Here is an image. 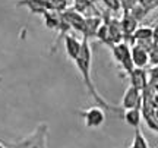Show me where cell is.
Segmentation results:
<instances>
[{"label":"cell","mask_w":158,"mask_h":148,"mask_svg":"<svg viewBox=\"0 0 158 148\" xmlns=\"http://www.w3.org/2000/svg\"><path fill=\"white\" fill-rule=\"evenodd\" d=\"M82 50H81V54L79 57L76 59V68H78L79 74L82 76V81H84V85L86 88V91L88 94L91 95V98L94 100V101L102 107L106 112H111V113H120L123 108L122 107H114L113 104H110L107 103L104 98L98 94L97 91V88L94 87L92 84V78H91V66H92V50H91V44H89V40H86V38H82Z\"/></svg>","instance_id":"6da1fadb"},{"label":"cell","mask_w":158,"mask_h":148,"mask_svg":"<svg viewBox=\"0 0 158 148\" xmlns=\"http://www.w3.org/2000/svg\"><path fill=\"white\" fill-rule=\"evenodd\" d=\"M50 129L45 122H41L35 126L32 132L21 138L13 144H6L9 148H48Z\"/></svg>","instance_id":"7a4b0ae2"},{"label":"cell","mask_w":158,"mask_h":148,"mask_svg":"<svg viewBox=\"0 0 158 148\" xmlns=\"http://www.w3.org/2000/svg\"><path fill=\"white\" fill-rule=\"evenodd\" d=\"M111 54H113L114 60L117 62V65L120 66V69L123 70V74L126 76H129L135 69V65L132 60V46L127 41H120L111 47Z\"/></svg>","instance_id":"3957f363"},{"label":"cell","mask_w":158,"mask_h":148,"mask_svg":"<svg viewBox=\"0 0 158 148\" xmlns=\"http://www.w3.org/2000/svg\"><path fill=\"white\" fill-rule=\"evenodd\" d=\"M79 114L84 117L85 126L88 129H97L101 128L106 122V110L100 106H94V107H88L85 110H79Z\"/></svg>","instance_id":"277c9868"},{"label":"cell","mask_w":158,"mask_h":148,"mask_svg":"<svg viewBox=\"0 0 158 148\" xmlns=\"http://www.w3.org/2000/svg\"><path fill=\"white\" fill-rule=\"evenodd\" d=\"M142 106V91L138 90L136 87L129 85L126 88V91L123 94L120 107L126 110V108H133V107H141Z\"/></svg>","instance_id":"5b68a950"},{"label":"cell","mask_w":158,"mask_h":148,"mask_svg":"<svg viewBox=\"0 0 158 148\" xmlns=\"http://www.w3.org/2000/svg\"><path fill=\"white\" fill-rule=\"evenodd\" d=\"M82 41L79 40L76 35H72L69 32L68 35H64L63 38V44H64V51H66V56L72 60V62H76V59L81 54V50H82Z\"/></svg>","instance_id":"8992f818"},{"label":"cell","mask_w":158,"mask_h":148,"mask_svg":"<svg viewBox=\"0 0 158 148\" xmlns=\"http://www.w3.org/2000/svg\"><path fill=\"white\" fill-rule=\"evenodd\" d=\"M62 16L66 19L69 22V25L72 27V29L78 31L82 34V29H84V25H85V19L86 16H84V13H81L79 11L76 9H66L64 12H62Z\"/></svg>","instance_id":"52a82bcc"},{"label":"cell","mask_w":158,"mask_h":148,"mask_svg":"<svg viewBox=\"0 0 158 148\" xmlns=\"http://www.w3.org/2000/svg\"><path fill=\"white\" fill-rule=\"evenodd\" d=\"M16 6L28 9L34 15H44L48 11L45 0H16Z\"/></svg>","instance_id":"ba28073f"},{"label":"cell","mask_w":158,"mask_h":148,"mask_svg":"<svg viewBox=\"0 0 158 148\" xmlns=\"http://www.w3.org/2000/svg\"><path fill=\"white\" fill-rule=\"evenodd\" d=\"M138 19H136L130 12H124L123 18H122V21H120V23H122V29H123V34H124V41H127V38H132V41H133V34H135L136 28H138Z\"/></svg>","instance_id":"9c48e42d"},{"label":"cell","mask_w":158,"mask_h":148,"mask_svg":"<svg viewBox=\"0 0 158 148\" xmlns=\"http://www.w3.org/2000/svg\"><path fill=\"white\" fill-rule=\"evenodd\" d=\"M132 60L135 68H145L149 63V51L139 44L132 46Z\"/></svg>","instance_id":"30bf717a"},{"label":"cell","mask_w":158,"mask_h":148,"mask_svg":"<svg viewBox=\"0 0 158 148\" xmlns=\"http://www.w3.org/2000/svg\"><path fill=\"white\" fill-rule=\"evenodd\" d=\"M101 23H102L101 16H86L84 29H82V35H84V38L89 40L91 37H95L97 31H98V28H100V25H101Z\"/></svg>","instance_id":"8fae6325"},{"label":"cell","mask_w":158,"mask_h":148,"mask_svg":"<svg viewBox=\"0 0 158 148\" xmlns=\"http://www.w3.org/2000/svg\"><path fill=\"white\" fill-rule=\"evenodd\" d=\"M123 120L127 123L129 126L138 129L141 126V120H142V113H141V107H133V108H126L123 112Z\"/></svg>","instance_id":"7c38bea8"},{"label":"cell","mask_w":158,"mask_h":148,"mask_svg":"<svg viewBox=\"0 0 158 148\" xmlns=\"http://www.w3.org/2000/svg\"><path fill=\"white\" fill-rule=\"evenodd\" d=\"M43 18H44L45 28L51 29V31H54V32L59 31V27H60V23H62V13H60V12L47 11L44 15H43Z\"/></svg>","instance_id":"4fadbf2b"},{"label":"cell","mask_w":158,"mask_h":148,"mask_svg":"<svg viewBox=\"0 0 158 148\" xmlns=\"http://www.w3.org/2000/svg\"><path fill=\"white\" fill-rule=\"evenodd\" d=\"M129 78H130V85L136 87L141 91L147 87L148 78H147V72L143 70V68H135L133 72L129 75Z\"/></svg>","instance_id":"5bb4252c"},{"label":"cell","mask_w":158,"mask_h":148,"mask_svg":"<svg viewBox=\"0 0 158 148\" xmlns=\"http://www.w3.org/2000/svg\"><path fill=\"white\" fill-rule=\"evenodd\" d=\"M129 148H149V144H148L145 135L141 132V128L135 129V137H133V141Z\"/></svg>","instance_id":"9a60e30c"},{"label":"cell","mask_w":158,"mask_h":148,"mask_svg":"<svg viewBox=\"0 0 158 148\" xmlns=\"http://www.w3.org/2000/svg\"><path fill=\"white\" fill-rule=\"evenodd\" d=\"M47 6H48V11H54V12H64L68 9V0H45Z\"/></svg>","instance_id":"2e32d148"},{"label":"cell","mask_w":158,"mask_h":148,"mask_svg":"<svg viewBox=\"0 0 158 148\" xmlns=\"http://www.w3.org/2000/svg\"><path fill=\"white\" fill-rule=\"evenodd\" d=\"M102 3L106 5L108 11L111 12H118L122 9V2L120 0H102Z\"/></svg>","instance_id":"e0dca14e"},{"label":"cell","mask_w":158,"mask_h":148,"mask_svg":"<svg viewBox=\"0 0 158 148\" xmlns=\"http://www.w3.org/2000/svg\"><path fill=\"white\" fill-rule=\"evenodd\" d=\"M0 148H9V147H7V145H5V144L0 142Z\"/></svg>","instance_id":"ac0fdd59"},{"label":"cell","mask_w":158,"mask_h":148,"mask_svg":"<svg viewBox=\"0 0 158 148\" xmlns=\"http://www.w3.org/2000/svg\"><path fill=\"white\" fill-rule=\"evenodd\" d=\"M91 2H97V0H91Z\"/></svg>","instance_id":"d6986e66"}]
</instances>
